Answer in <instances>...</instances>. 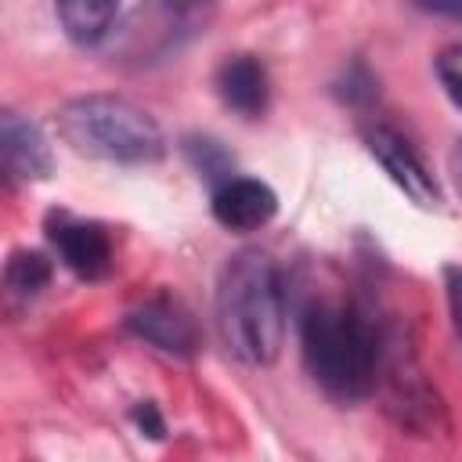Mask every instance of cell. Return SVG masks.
<instances>
[{
  "label": "cell",
  "mask_w": 462,
  "mask_h": 462,
  "mask_svg": "<svg viewBox=\"0 0 462 462\" xmlns=\"http://www.w3.org/2000/svg\"><path fill=\"white\" fill-rule=\"evenodd\" d=\"M300 354L310 379L336 401H365L379 386L386 332L354 303H310L300 321Z\"/></svg>",
  "instance_id": "6da1fadb"
},
{
  "label": "cell",
  "mask_w": 462,
  "mask_h": 462,
  "mask_svg": "<svg viewBox=\"0 0 462 462\" xmlns=\"http://www.w3.org/2000/svg\"><path fill=\"white\" fill-rule=\"evenodd\" d=\"M217 328L245 365H271L285 343V285L278 263L260 249L235 253L217 278Z\"/></svg>",
  "instance_id": "7a4b0ae2"
},
{
  "label": "cell",
  "mask_w": 462,
  "mask_h": 462,
  "mask_svg": "<svg viewBox=\"0 0 462 462\" xmlns=\"http://www.w3.org/2000/svg\"><path fill=\"white\" fill-rule=\"evenodd\" d=\"M58 134L61 141L101 162H119V166H144L162 159L166 137L159 123L134 105L130 97L119 94H83L72 97L58 108Z\"/></svg>",
  "instance_id": "3957f363"
},
{
  "label": "cell",
  "mask_w": 462,
  "mask_h": 462,
  "mask_svg": "<svg viewBox=\"0 0 462 462\" xmlns=\"http://www.w3.org/2000/svg\"><path fill=\"white\" fill-rule=\"evenodd\" d=\"M47 242L54 245L58 260L83 282H101L116 267L112 238L97 220H83L65 209H54L47 213Z\"/></svg>",
  "instance_id": "277c9868"
},
{
  "label": "cell",
  "mask_w": 462,
  "mask_h": 462,
  "mask_svg": "<svg viewBox=\"0 0 462 462\" xmlns=\"http://www.w3.org/2000/svg\"><path fill=\"white\" fill-rule=\"evenodd\" d=\"M365 144H368L372 159L386 170V177H390L411 202H419V206H437V202H440V188H437L430 166L422 162V155L415 152V144H411L401 130H393V126H386V123H372V126L365 130Z\"/></svg>",
  "instance_id": "5b68a950"
},
{
  "label": "cell",
  "mask_w": 462,
  "mask_h": 462,
  "mask_svg": "<svg viewBox=\"0 0 462 462\" xmlns=\"http://www.w3.org/2000/svg\"><path fill=\"white\" fill-rule=\"evenodd\" d=\"M126 328L170 357H191L199 350V325L173 296H155L137 310H130Z\"/></svg>",
  "instance_id": "8992f818"
},
{
  "label": "cell",
  "mask_w": 462,
  "mask_h": 462,
  "mask_svg": "<svg viewBox=\"0 0 462 462\" xmlns=\"http://www.w3.org/2000/svg\"><path fill=\"white\" fill-rule=\"evenodd\" d=\"M209 209H213V220L220 227H227V231H256V227L274 220L278 195H274L271 184H263L256 177H238L235 173L231 180L213 188Z\"/></svg>",
  "instance_id": "52a82bcc"
},
{
  "label": "cell",
  "mask_w": 462,
  "mask_h": 462,
  "mask_svg": "<svg viewBox=\"0 0 462 462\" xmlns=\"http://www.w3.org/2000/svg\"><path fill=\"white\" fill-rule=\"evenodd\" d=\"M0 152H4V170H7V180H47L51 170H54V155H51V144L43 137V130L18 116V112H4L0 119Z\"/></svg>",
  "instance_id": "ba28073f"
},
{
  "label": "cell",
  "mask_w": 462,
  "mask_h": 462,
  "mask_svg": "<svg viewBox=\"0 0 462 462\" xmlns=\"http://www.w3.org/2000/svg\"><path fill=\"white\" fill-rule=\"evenodd\" d=\"M213 87H217V97L224 101V108L238 112L245 119L263 116L267 105H271L267 65L253 54H231L227 61H220V69L213 76Z\"/></svg>",
  "instance_id": "9c48e42d"
},
{
  "label": "cell",
  "mask_w": 462,
  "mask_h": 462,
  "mask_svg": "<svg viewBox=\"0 0 462 462\" xmlns=\"http://www.w3.org/2000/svg\"><path fill=\"white\" fill-rule=\"evenodd\" d=\"M54 14H58V22H61V29H65V36H69L72 43H79V47H97V43H105V40L116 32V25H119V18H123V7H119V4L69 0V4H58Z\"/></svg>",
  "instance_id": "30bf717a"
},
{
  "label": "cell",
  "mask_w": 462,
  "mask_h": 462,
  "mask_svg": "<svg viewBox=\"0 0 462 462\" xmlns=\"http://www.w3.org/2000/svg\"><path fill=\"white\" fill-rule=\"evenodd\" d=\"M51 282V260L43 253H32V249H14L7 256V267H4V285L11 296L18 300H32L47 289Z\"/></svg>",
  "instance_id": "8fae6325"
},
{
  "label": "cell",
  "mask_w": 462,
  "mask_h": 462,
  "mask_svg": "<svg viewBox=\"0 0 462 462\" xmlns=\"http://www.w3.org/2000/svg\"><path fill=\"white\" fill-rule=\"evenodd\" d=\"M188 155H191V162H195L199 173L217 177V188H220L224 180L235 177V173H231V159H227L224 148H220L217 141H209V137H195V141H188Z\"/></svg>",
  "instance_id": "7c38bea8"
},
{
  "label": "cell",
  "mask_w": 462,
  "mask_h": 462,
  "mask_svg": "<svg viewBox=\"0 0 462 462\" xmlns=\"http://www.w3.org/2000/svg\"><path fill=\"white\" fill-rule=\"evenodd\" d=\"M433 69H437V79H440L444 94H448L451 105L462 112V43H448V47L437 54Z\"/></svg>",
  "instance_id": "4fadbf2b"
},
{
  "label": "cell",
  "mask_w": 462,
  "mask_h": 462,
  "mask_svg": "<svg viewBox=\"0 0 462 462\" xmlns=\"http://www.w3.org/2000/svg\"><path fill=\"white\" fill-rule=\"evenodd\" d=\"M444 296H448L451 328H455V339H458V350H462V267L458 263L444 267Z\"/></svg>",
  "instance_id": "5bb4252c"
},
{
  "label": "cell",
  "mask_w": 462,
  "mask_h": 462,
  "mask_svg": "<svg viewBox=\"0 0 462 462\" xmlns=\"http://www.w3.org/2000/svg\"><path fill=\"white\" fill-rule=\"evenodd\" d=\"M134 422L152 437V440H159L162 433H166V426H162V415H159V408L152 404V401H141L137 408H134Z\"/></svg>",
  "instance_id": "9a60e30c"
},
{
  "label": "cell",
  "mask_w": 462,
  "mask_h": 462,
  "mask_svg": "<svg viewBox=\"0 0 462 462\" xmlns=\"http://www.w3.org/2000/svg\"><path fill=\"white\" fill-rule=\"evenodd\" d=\"M448 177H451V184H455V195H458V202H462V137L451 144V152H448Z\"/></svg>",
  "instance_id": "2e32d148"
},
{
  "label": "cell",
  "mask_w": 462,
  "mask_h": 462,
  "mask_svg": "<svg viewBox=\"0 0 462 462\" xmlns=\"http://www.w3.org/2000/svg\"><path fill=\"white\" fill-rule=\"evenodd\" d=\"M444 14H455V18H462V7H440Z\"/></svg>",
  "instance_id": "e0dca14e"
}]
</instances>
